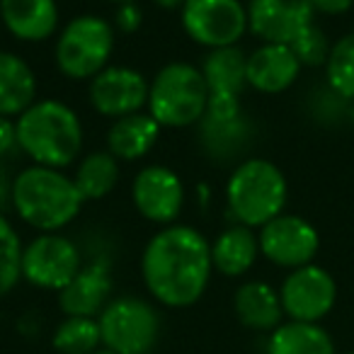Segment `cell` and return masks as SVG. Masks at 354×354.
<instances>
[{"label":"cell","instance_id":"cell-5","mask_svg":"<svg viewBox=\"0 0 354 354\" xmlns=\"http://www.w3.org/2000/svg\"><path fill=\"white\" fill-rule=\"evenodd\" d=\"M146 107L160 127L187 129L199 124L209 109V88L202 68L187 61L165 64L153 75Z\"/></svg>","mask_w":354,"mask_h":354},{"label":"cell","instance_id":"cell-32","mask_svg":"<svg viewBox=\"0 0 354 354\" xmlns=\"http://www.w3.org/2000/svg\"><path fill=\"white\" fill-rule=\"evenodd\" d=\"M15 148H17L15 122L8 117H0V160H6Z\"/></svg>","mask_w":354,"mask_h":354},{"label":"cell","instance_id":"cell-33","mask_svg":"<svg viewBox=\"0 0 354 354\" xmlns=\"http://www.w3.org/2000/svg\"><path fill=\"white\" fill-rule=\"evenodd\" d=\"M12 185H15V177L10 175L6 160H0V214L12 209Z\"/></svg>","mask_w":354,"mask_h":354},{"label":"cell","instance_id":"cell-18","mask_svg":"<svg viewBox=\"0 0 354 354\" xmlns=\"http://www.w3.org/2000/svg\"><path fill=\"white\" fill-rule=\"evenodd\" d=\"M3 27L25 44H41L59 30L56 0H0Z\"/></svg>","mask_w":354,"mask_h":354},{"label":"cell","instance_id":"cell-24","mask_svg":"<svg viewBox=\"0 0 354 354\" xmlns=\"http://www.w3.org/2000/svg\"><path fill=\"white\" fill-rule=\"evenodd\" d=\"M267 354H335V342L320 323L286 320L270 333Z\"/></svg>","mask_w":354,"mask_h":354},{"label":"cell","instance_id":"cell-26","mask_svg":"<svg viewBox=\"0 0 354 354\" xmlns=\"http://www.w3.org/2000/svg\"><path fill=\"white\" fill-rule=\"evenodd\" d=\"M51 344L59 354H93L102 347L97 318L66 315L51 335Z\"/></svg>","mask_w":354,"mask_h":354},{"label":"cell","instance_id":"cell-4","mask_svg":"<svg viewBox=\"0 0 354 354\" xmlns=\"http://www.w3.org/2000/svg\"><path fill=\"white\" fill-rule=\"evenodd\" d=\"M289 183L267 158H245L233 167L226 183L228 216L248 228H262L284 214Z\"/></svg>","mask_w":354,"mask_h":354},{"label":"cell","instance_id":"cell-36","mask_svg":"<svg viewBox=\"0 0 354 354\" xmlns=\"http://www.w3.org/2000/svg\"><path fill=\"white\" fill-rule=\"evenodd\" d=\"M199 202H202V207H207V202H209V187H207V185H199Z\"/></svg>","mask_w":354,"mask_h":354},{"label":"cell","instance_id":"cell-16","mask_svg":"<svg viewBox=\"0 0 354 354\" xmlns=\"http://www.w3.org/2000/svg\"><path fill=\"white\" fill-rule=\"evenodd\" d=\"M112 262L107 255L90 257L66 289L59 291V306L66 315L97 318L112 301Z\"/></svg>","mask_w":354,"mask_h":354},{"label":"cell","instance_id":"cell-20","mask_svg":"<svg viewBox=\"0 0 354 354\" xmlns=\"http://www.w3.org/2000/svg\"><path fill=\"white\" fill-rule=\"evenodd\" d=\"M233 310L243 328L255 333H272L284 323L279 291L260 279L245 281L233 294Z\"/></svg>","mask_w":354,"mask_h":354},{"label":"cell","instance_id":"cell-8","mask_svg":"<svg viewBox=\"0 0 354 354\" xmlns=\"http://www.w3.org/2000/svg\"><path fill=\"white\" fill-rule=\"evenodd\" d=\"M180 22L185 35L209 51L238 46L248 35V8L243 0H185Z\"/></svg>","mask_w":354,"mask_h":354},{"label":"cell","instance_id":"cell-35","mask_svg":"<svg viewBox=\"0 0 354 354\" xmlns=\"http://www.w3.org/2000/svg\"><path fill=\"white\" fill-rule=\"evenodd\" d=\"M153 6H158L160 10H183L185 0H151Z\"/></svg>","mask_w":354,"mask_h":354},{"label":"cell","instance_id":"cell-17","mask_svg":"<svg viewBox=\"0 0 354 354\" xmlns=\"http://www.w3.org/2000/svg\"><path fill=\"white\" fill-rule=\"evenodd\" d=\"M301 68L289 44H260L248 54V85L262 95H279L299 80Z\"/></svg>","mask_w":354,"mask_h":354},{"label":"cell","instance_id":"cell-7","mask_svg":"<svg viewBox=\"0 0 354 354\" xmlns=\"http://www.w3.org/2000/svg\"><path fill=\"white\" fill-rule=\"evenodd\" d=\"M102 347L117 354H151L160 337V315L138 296H117L97 315Z\"/></svg>","mask_w":354,"mask_h":354},{"label":"cell","instance_id":"cell-13","mask_svg":"<svg viewBox=\"0 0 354 354\" xmlns=\"http://www.w3.org/2000/svg\"><path fill=\"white\" fill-rule=\"evenodd\" d=\"M131 202L146 221L172 226L185 209V183L172 167L146 165L133 177Z\"/></svg>","mask_w":354,"mask_h":354},{"label":"cell","instance_id":"cell-21","mask_svg":"<svg viewBox=\"0 0 354 354\" xmlns=\"http://www.w3.org/2000/svg\"><path fill=\"white\" fill-rule=\"evenodd\" d=\"M257 257H260V241H257L255 228L241 226V223L223 228L212 243L214 270L231 279L248 274Z\"/></svg>","mask_w":354,"mask_h":354},{"label":"cell","instance_id":"cell-10","mask_svg":"<svg viewBox=\"0 0 354 354\" xmlns=\"http://www.w3.org/2000/svg\"><path fill=\"white\" fill-rule=\"evenodd\" d=\"M281 308L296 323H320L337 301V284L333 274L318 265L291 270L279 289Z\"/></svg>","mask_w":354,"mask_h":354},{"label":"cell","instance_id":"cell-28","mask_svg":"<svg viewBox=\"0 0 354 354\" xmlns=\"http://www.w3.org/2000/svg\"><path fill=\"white\" fill-rule=\"evenodd\" d=\"M22 245L15 226L0 214V299L8 296L22 279Z\"/></svg>","mask_w":354,"mask_h":354},{"label":"cell","instance_id":"cell-14","mask_svg":"<svg viewBox=\"0 0 354 354\" xmlns=\"http://www.w3.org/2000/svg\"><path fill=\"white\" fill-rule=\"evenodd\" d=\"M151 80L131 66H107L88 85L90 104L107 119H122L143 112L148 104Z\"/></svg>","mask_w":354,"mask_h":354},{"label":"cell","instance_id":"cell-27","mask_svg":"<svg viewBox=\"0 0 354 354\" xmlns=\"http://www.w3.org/2000/svg\"><path fill=\"white\" fill-rule=\"evenodd\" d=\"M325 85L354 102V32L339 37L325 61Z\"/></svg>","mask_w":354,"mask_h":354},{"label":"cell","instance_id":"cell-38","mask_svg":"<svg viewBox=\"0 0 354 354\" xmlns=\"http://www.w3.org/2000/svg\"><path fill=\"white\" fill-rule=\"evenodd\" d=\"M93 354H117V352H112V349H107V347H100L97 352H93Z\"/></svg>","mask_w":354,"mask_h":354},{"label":"cell","instance_id":"cell-2","mask_svg":"<svg viewBox=\"0 0 354 354\" xmlns=\"http://www.w3.org/2000/svg\"><path fill=\"white\" fill-rule=\"evenodd\" d=\"M17 148L32 165L66 170L83 151V122L61 100H37L17 117Z\"/></svg>","mask_w":354,"mask_h":354},{"label":"cell","instance_id":"cell-40","mask_svg":"<svg viewBox=\"0 0 354 354\" xmlns=\"http://www.w3.org/2000/svg\"><path fill=\"white\" fill-rule=\"evenodd\" d=\"M344 354H354V352H344Z\"/></svg>","mask_w":354,"mask_h":354},{"label":"cell","instance_id":"cell-3","mask_svg":"<svg viewBox=\"0 0 354 354\" xmlns=\"http://www.w3.org/2000/svg\"><path fill=\"white\" fill-rule=\"evenodd\" d=\"M83 204L73 177L64 170L30 165L15 175L12 209L35 231L59 233L78 218Z\"/></svg>","mask_w":354,"mask_h":354},{"label":"cell","instance_id":"cell-31","mask_svg":"<svg viewBox=\"0 0 354 354\" xmlns=\"http://www.w3.org/2000/svg\"><path fill=\"white\" fill-rule=\"evenodd\" d=\"M112 25L117 27V32H122V35H133V32L141 30L143 10L138 8V3H124V6H117Z\"/></svg>","mask_w":354,"mask_h":354},{"label":"cell","instance_id":"cell-19","mask_svg":"<svg viewBox=\"0 0 354 354\" xmlns=\"http://www.w3.org/2000/svg\"><path fill=\"white\" fill-rule=\"evenodd\" d=\"M197 127L199 146H202L204 156L209 160L218 162V165H228V162L238 160L250 148L252 136H255L252 122L243 112L236 114V117H212V114H204V119Z\"/></svg>","mask_w":354,"mask_h":354},{"label":"cell","instance_id":"cell-39","mask_svg":"<svg viewBox=\"0 0 354 354\" xmlns=\"http://www.w3.org/2000/svg\"><path fill=\"white\" fill-rule=\"evenodd\" d=\"M349 119H352V124H354V107H352V112H349Z\"/></svg>","mask_w":354,"mask_h":354},{"label":"cell","instance_id":"cell-34","mask_svg":"<svg viewBox=\"0 0 354 354\" xmlns=\"http://www.w3.org/2000/svg\"><path fill=\"white\" fill-rule=\"evenodd\" d=\"M354 6V0H310V8L313 12L320 15H344Z\"/></svg>","mask_w":354,"mask_h":354},{"label":"cell","instance_id":"cell-15","mask_svg":"<svg viewBox=\"0 0 354 354\" xmlns=\"http://www.w3.org/2000/svg\"><path fill=\"white\" fill-rule=\"evenodd\" d=\"M248 30L262 44H291L313 25L310 0H248Z\"/></svg>","mask_w":354,"mask_h":354},{"label":"cell","instance_id":"cell-29","mask_svg":"<svg viewBox=\"0 0 354 354\" xmlns=\"http://www.w3.org/2000/svg\"><path fill=\"white\" fill-rule=\"evenodd\" d=\"M289 46L296 54L301 66H325V61H328V56H330V49H333V44L328 41L325 32L320 30L315 22L306 27Z\"/></svg>","mask_w":354,"mask_h":354},{"label":"cell","instance_id":"cell-12","mask_svg":"<svg viewBox=\"0 0 354 354\" xmlns=\"http://www.w3.org/2000/svg\"><path fill=\"white\" fill-rule=\"evenodd\" d=\"M202 75L209 88L212 117H236L243 112L241 93L248 85V54L241 46L212 49L202 61Z\"/></svg>","mask_w":354,"mask_h":354},{"label":"cell","instance_id":"cell-37","mask_svg":"<svg viewBox=\"0 0 354 354\" xmlns=\"http://www.w3.org/2000/svg\"><path fill=\"white\" fill-rule=\"evenodd\" d=\"M109 3H114V6H124V3H138V0H109Z\"/></svg>","mask_w":354,"mask_h":354},{"label":"cell","instance_id":"cell-6","mask_svg":"<svg viewBox=\"0 0 354 354\" xmlns=\"http://www.w3.org/2000/svg\"><path fill=\"white\" fill-rule=\"evenodd\" d=\"M114 51V25L100 15H78L59 32L54 64L68 80H93L109 66Z\"/></svg>","mask_w":354,"mask_h":354},{"label":"cell","instance_id":"cell-23","mask_svg":"<svg viewBox=\"0 0 354 354\" xmlns=\"http://www.w3.org/2000/svg\"><path fill=\"white\" fill-rule=\"evenodd\" d=\"M37 102V75L22 56L0 51V117L17 119Z\"/></svg>","mask_w":354,"mask_h":354},{"label":"cell","instance_id":"cell-9","mask_svg":"<svg viewBox=\"0 0 354 354\" xmlns=\"http://www.w3.org/2000/svg\"><path fill=\"white\" fill-rule=\"evenodd\" d=\"M80 267V248L64 233H39L22 250V279L41 291L66 289Z\"/></svg>","mask_w":354,"mask_h":354},{"label":"cell","instance_id":"cell-25","mask_svg":"<svg viewBox=\"0 0 354 354\" xmlns=\"http://www.w3.org/2000/svg\"><path fill=\"white\" fill-rule=\"evenodd\" d=\"M73 183L85 202H100L104 199L119 183V160L112 153L93 151L83 156L75 165Z\"/></svg>","mask_w":354,"mask_h":354},{"label":"cell","instance_id":"cell-1","mask_svg":"<svg viewBox=\"0 0 354 354\" xmlns=\"http://www.w3.org/2000/svg\"><path fill=\"white\" fill-rule=\"evenodd\" d=\"M212 243L185 223L162 226L141 252V279L148 294L167 308H189L212 279Z\"/></svg>","mask_w":354,"mask_h":354},{"label":"cell","instance_id":"cell-11","mask_svg":"<svg viewBox=\"0 0 354 354\" xmlns=\"http://www.w3.org/2000/svg\"><path fill=\"white\" fill-rule=\"evenodd\" d=\"M260 255L284 270H299L313 262L320 250V236L310 221L296 214H279L257 233Z\"/></svg>","mask_w":354,"mask_h":354},{"label":"cell","instance_id":"cell-22","mask_svg":"<svg viewBox=\"0 0 354 354\" xmlns=\"http://www.w3.org/2000/svg\"><path fill=\"white\" fill-rule=\"evenodd\" d=\"M160 129L162 127L148 112H136L129 117L114 119L107 131V151L117 160H141L158 143Z\"/></svg>","mask_w":354,"mask_h":354},{"label":"cell","instance_id":"cell-30","mask_svg":"<svg viewBox=\"0 0 354 354\" xmlns=\"http://www.w3.org/2000/svg\"><path fill=\"white\" fill-rule=\"evenodd\" d=\"M310 107V114H313V119H318L320 124H335L339 122V119L344 117V114L352 112V107H349V100L339 97L337 93H335L333 88H320L313 93V97H310L308 102Z\"/></svg>","mask_w":354,"mask_h":354}]
</instances>
